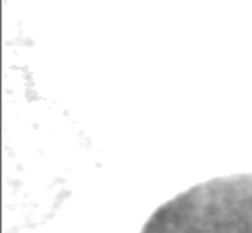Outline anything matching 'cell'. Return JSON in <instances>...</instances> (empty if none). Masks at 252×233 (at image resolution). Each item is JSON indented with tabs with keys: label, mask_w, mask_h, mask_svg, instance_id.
Segmentation results:
<instances>
[{
	"label": "cell",
	"mask_w": 252,
	"mask_h": 233,
	"mask_svg": "<svg viewBox=\"0 0 252 233\" xmlns=\"http://www.w3.org/2000/svg\"><path fill=\"white\" fill-rule=\"evenodd\" d=\"M139 233H252V173L188 188L158 207Z\"/></svg>",
	"instance_id": "6da1fadb"
}]
</instances>
